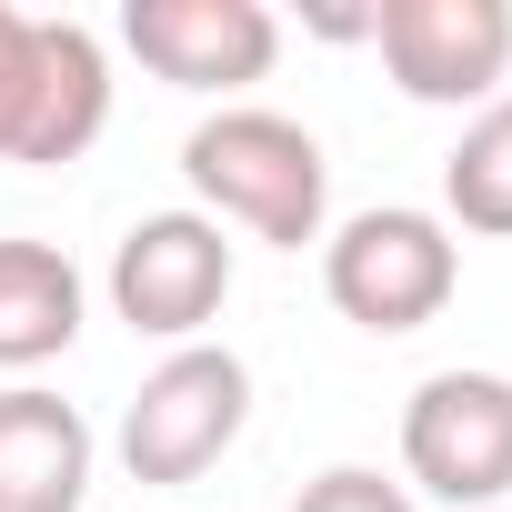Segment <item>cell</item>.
Masks as SVG:
<instances>
[{"instance_id": "obj_10", "label": "cell", "mask_w": 512, "mask_h": 512, "mask_svg": "<svg viewBox=\"0 0 512 512\" xmlns=\"http://www.w3.org/2000/svg\"><path fill=\"white\" fill-rule=\"evenodd\" d=\"M91 322V282L61 241L31 231H0V372H41L81 342Z\"/></svg>"}, {"instance_id": "obj_12", "label": "cell", "mask_w": 512, "mask_h": 512, "mask_svg": "<svg viewBox=\"0 0 512 512\" xmlns=\"http://www.w3.org/2000/svg\"><path fill=\"white\" fill-rule=\"evenodd\" d=\"M292 512H422V502H412L402 482H382L372 462H332V472H312V482H302V502H292Z\"/></svg>"}, {"instance_id": "obj_6", "label": "cell", "mask_w": 512, "mask_h": 512, "mask_svg": "<svg viewBox=\"0 0 512 512\" xmlns=\"http://www.w3.org/2000/svg\"><path fill=\"white\" fill-rule=\"evenodd\" d=\"M372 51H382L392 91L422 101V111L502 101L512 0H372Z\"/></svg>"}, {"instance_id": "obj_7", "label": "cell", "mask_w": 512, "mask_h": 512, "mask_svg": "<svg viewBox=\"0 0 512 512\" xmlns=\"http://www.w3.org/2000/svg\"><path fill=\"white\" fill-rule=\"evenodd\" d=\"M402 472L452 512L502 502L512 492V372H432L402 402Z\"/></svg>"}, {"instance_id": "obj_5", "label": "cell", "mask_w": 512, "mask_h": 512, "mask_svg": "<svg viewBox=\"0 0 512 512\" xmlns=\"http://www.w3.org/2000/svg\"><path fill=\"white\" fill-rule=\"evenodd\" d=\"M231 241L211 211H141L121 241H111V312L141 332V342H201L231 302Z\"/></svg>"}, {"instance_id": "obj_1", "label": "cell", "mask_w": 512, "mask_h": 512, "mask_svg": "<svg viewBox=\"0 0 512 512\" xmlns=\"http://www.w3.org/2000/svg\"><path fill=\"white\" fill-rule=\"evenodd\" d=\"M181 181L201 191V211L221 231H251L272 251H312L322 221H332V161H322V141L292 111H262V101L211 111L181 141Z\"/></svg>"}, {"instance_id": "obj_3", "label": "cell", "mask_w": 512, "mask_h": 512, "mask_svg": "<svg viewBox=\"0 0 512 512\" xmlns=\"http://www.w3.org/2000/svg\"><path fill=\"white\" fill-rule=\"evenodd\" d=\"M322 292L342 322L362 332H422L442 322V302L462 292V241L442 211H412V201H372L352 211L342 231H322Z\"/></svg>"}, {"instance_id": "obj_9", "label": "cell", "mask_w": 512, "mask_h": 512, "mask_svg": "<svg viewBox=\"0 0 512 512\" xmlns=\"http://www.w3.org/2000/svg\"><path fill=\"white\" fill-rule=\"evenodd\" d=\"M91 462H101V442H91L81 402H61L41 382L0 392V512H81Z\"/></svg>"}, {"instance_id": "obj_2", "label": "cell", "mask_w": 512, "mask_h": 512, "mask_svg": "<svg viewBox=\"0 0 512 512\" xmlns=\"http://www.w3.org/2000/svg\"><path fill=\"white\" fill-rule=\"evenodd\" d=\"M111 121V51L91 21H41L0 0V161L61 171Z\"/></svg>"}, {"instance_id": "obj_11", "label": "cell", "mask_w": 512, "mask_h": 512, "mask_svg": "<svg viewBox=\"0 0 512 512\" xmlns=\"http://www.w3.org/2000/svg\"><path fill=\"white\" fill-rule=\"evenodd\" d=\"M442 201H452L462 231L512 241V91L482 101V111L462 121V141L442 151Z\"/></svg>"}, {"instance_id": "obj_4", "label": "cell", "mask_w": 512, "mask_h": 512, "mask_svg": "<svg viewBox=\"0 0 512 512\" xmlns=\"http://www.w3.org/2000/svg\"><path fill=\"white\" fill-rule=\"evenodd\" d=\"M251 422V362L231 342H181L141 372V392L121 402V472L131 482H201Z\"/></svg>"}, {"instance_id": "obj_8", "label": "cell", "mask_w": 512, "mask_h": 512, "mask_svg": "<svg viewBox=\"0 0 512 512\" xmlns=\"http://www.w3.org/2000/svg\"><path fill=\"white\" fill-rule=\"evenodd\" d=\"M121 41L171 91H241V81H262L282 61L272 0H131Z\"/></svg>"}]
</instances>
